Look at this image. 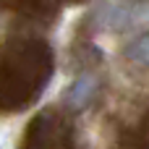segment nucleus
I'll return each mask as SVG.
<instances>
[{
    "mask_svg": "<svg viewBox=\"0 0 149 149\" xmlns=\"http://www.w3.org/2000/svg\"><path fill=\"white\" fill-rule=\"evenodd\" d=\"M94 24L105 31H128L149 24V3L107 0L94 8Z\"/></svg>",
    "mask_w": 149,
    "mask_h": 149,
    "instance_id": "1",
    "label": "nucleus"
},
{
    "mask_svg": "<svg viewBox=\"0 0 149 149\" xmlns=\"http://www.w3.org/2000/svg\"><path fill=\"white\" fill-rule=\"evenodd\" d=\"M123 55H126L131 63L147 65L149 68V34H141V37H136L134 42H128V47L123 50Z\"/></svg>",
    "mask_w": 149,
    "mask_h": 149,
    "instance_id": "3",
    "label": "nucleus"
},
{
    "mask_svg": "<svg viewBox=\"0 0 149 149\" xmlns=\"http://www.w3.org/2000/svg\"><path fill=\"white\" fill-rule=\"evenodd\" d=\"M97 86H100L97 76H92V73L79 76V79L65 89V94H63L65 107H71V110H84V107H89L92 100H94V94H97Z\"/></svg>",
    "mask_w": 149,
    "mask_h": 149,
    "instance_id": "2",
    "label": "nucleus"
}]
</instances>
